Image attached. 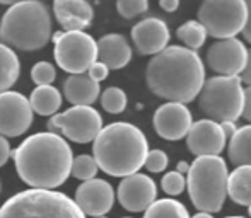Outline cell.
Masks as SVG:
<instances>
[{
  "label": "cell",
  "mask_w": 251,
  "mask_h": 218,
  "mask_svg": "<svg viewBox=\"0 0 251 218\" xmlns=\"http://www.w3.org/2000/svg\"><path fill=\"white\" fill-rule=\"evenodd\" d=\"M29 104L33 112L41 116H53L62 106V96L53 86H40L31 92Z\"/></svg>",
  "instance_id": "603a6c76"
},
{
  "label": "cell",
  "mask_w": 251,
  "mask_h": 218,
  "mask_svg": "<svg viewBox=\"0 0 251 218\" xmlns=\"http://www.w3.org/2000/svg\"><path fill=\"white\" fill-rule=\"evenodd\" d=\"M176 36L185 44V48H188L192 51H197L199 48L203 46L205 40H207V33H205L203 26L199 21H186V22H183L176 29Z\"/></svg>",
  "instance_id": "484cf974"
},
{
  "label": "cell",
  "mask_w": 251,
  "mask_h": 218,
  "mask_svg": "<svg viewBox=\"0 0 251 218\" xmlns=\"http://www.w3.org/2000/svg\"><path fill=\"white\" fill-rule=\"evenodd\" d=\"M168 164H169V159H168V155H166V152H162V150H159V149H154V150H149V153H147L144 167L149 172H152V174H159V172L166 171Z\"/></svg>",
  "instance_id": "1f68e13d"
},
{
  "label": "cell",
  "mask_w": 251,
  "mask_h": 218,
  "mask_svg": "<svg viewBox=\"0 0 251 218\" xmlns=\"http://www.w3.org/2000/svg\"><path fill=\"white\" fill-rule=\"evenodd\" d=\"M221 125V130L222 133H224L226 140H229L232 135L236 133V130H238V126H236V123H231V121H226V123H219Z\"/></svg>",
  "instance_id": "74e56055"
},
{
  "label": "cell",
  "mask_w": 251,
  "mask_h": 218,
  "mask_svg": "<svg viewBox=\"0 0 251 218\" xmlns=\"http://www.w3.org/2000/svg\"><path fill=\"white\" fill-rule=\"evenodd\" d=\"M53 14L60 26L67 31H82L94 19L91 3L84 0H56L53 3Z\"/></svg>",
  "instance_id": "ac0fdd59"
},
{
  "label": "cell",
  "mask_w": 251,
  "mask_h": 218,
  "mask_svg": "<svg viewBox=\"0 0 251 218\" xmlns=\"http://www.w3.org/2000/svg\"><path fill=\"white\" fill-rule=\"evenodd\" d=\"M192 218H214V215H210V213H203V212H199L195 213Z\"/></svg>",
  "instance_id": "60d3db41"
},
{
  "label": "cell",
  "mask_w": 251,
  "mask_h": 218,
  "mask_svg": "<svg viewBox=\"0 0 251 218\" xmlns=\"http://www.w3.org/2000/svg\"><path fill=\"white\" fill-rule=\"evenodd\" d=\"M248 212H250V217H251V206H250V208H248Z\"/></svg>",
  "instance_id": "7bdbcfd3"
},
{
  "label": "cell",
  "mask_w": 251,
  "mask_h": 218,
  "mask_svg": "<svg viewBox=\"0 0 251 218\" xmlns=\"http://www.w3.org/2000/svg\"><path fill=\"white\" fill-rule=\"evenodd\" d=\"M241 118L251 123V86L245 89V103H243V112Z\"/></svg>",
  "instance_id": "836d02e7"
},
{
  "label": "cell",
  "mask_w": 251,
  "mask_h": 218,
  "mask_svg": "<svg viewBox=\"0 0 251 218\" xmlns=\"http://www.w3.org/2000/svg\"><path fill=\"white\" fill-rule=\"evenodd\" d=\"M227 159L234 167L251 165V125H245L236 130L229 138Z\"/></svg>",
  "instance_id": "7402d4cb"
},
{
  "label": "cell",
  "mask_w": 251,
  "mask_h": 218,
  "mask_svg": "<svg viewBox=\"0 0 251 218\" xmlns=\"http://www.w3.org/2000/svg\"><path fill=\"white\" fill-rule=\"evenodd\" d=\"M75 205L84 215L106 217V213L115 205V189L104 179H91L77 188Z\"/></svg>",
  "instance_id": "2e32d148"
},
{
  "label": "cell",
  "mask_w": 251,
  "mask_h": 218,
  "mask_svg": "<svg viewBox=\"0 0 251 218\" xmlns=\"http://www.w3.org/2000/svg\"><path fill=\"white\" fill-rule=\"evenodd\" d=\"M33 125V109L29 99L21 92L7 90L0 94V136L16 138Z\"/></svg>",
  "instance_id": "8fae6325"
},
{
  "label": "cell",
  "mask_w": 251,
  "mask_h": 218,
  "mask_svg": "<svg viewBox=\"0 0 251 218\" xmlns=\"http://www.w3.org/2000/svg\"><path fill=\"white\" fill-rule=\"evenodd\" d=\"M98 171L100 169H98V164L93 159V155H77L72 160V169H70L74 177L82 182L91 181V179L96 177Z\"/></svg>",
  "instance_id": "83f0119b"
},
{
  "label": "cell",
  "mask_w": 251,
  "mask_h": 218,
  "mask_svg": "<svg viewBox=\"0 0 251 218\" xmlns=\"http://www.w3.org/2000/svg\"><path fill=\"white\" fill-rule=\"evenodd\" d=\"M146 82L151 92L157 97L186 106L199 97L203 87V60L197 51L173 44L149 60Z\"/></svg>",
  "instance_id": "6da1fadb"
},
{
  "label": "cell",
  "mask_w": 251,
  "mask_h": 218,
  "mask_svg": "<svg viewBox=\"0 0 251 218\" xmlns=\"http://www.w3.org/2000/svg\"><path fill=\"white\" fill-rule=\"evenodd\" d=\"M246 9H248V17H246L245 29H243V38H245L248 43H251V0L246 2Z\"/></svg>",
  "instance_id": "8d00e7d4"
},
{
  "label": "cell",
  "mask_w": 251,
  "mask_h": 218,
  "mask_svg": "<svg viewBox=\"0 0 251 218\" xmlns=\"http://www.w3.org/2000/svg\"><path fill=\"white\" fill-rule=\"evenodd\" d=\"M9 157H10V145L3 136H0V167H3L7 164Z\"/></svg>",
  "instance_id": "e575fe53"
},
{
  "label": "cell",
  "mask_w": 251,
  "mask_h": 218,
  "mask_svg": "<svg viewBox=\"0 0 251 218\" xmlns=\"http://www.w3.org/2000/svg\"><path fill=\"white\" fill-rule=\"evenodd\" d=\"M227 196L239 206H251V165H239L229 172Z\"/></svg>",
  "instance_id": "44dd1931"
},
{
  "label": "cell",
  "mask_w": 251,
  "mask_h": 218,
  "mask_svg": "<svg viewBox=\"0 0 251 218\" xmlns=\"http://www.w3.org/2000/svg\"><path fill=\"white\" fill-rule=\"evenodd\" d=\"M226 143L227 140L221 125L207 118L193 121L186 135V147L195 157H219L224 152Z\"/></svg>",
  "instance_id": "9a60e30c"
},
{
  "label": "cell",
  "mask_w": 251,
  "mask_h": 218,
  "mask_svg": "<svg viewBox=\"0 0 251 218\" xmlns=\"http://www.w3.org/2000/svg\"><path fill=\"white\" fill-rule=\"evenodd\" d=\"M53 56L62 70L70 75H80L98 62L96 40L84 31H67L55 41Z\"/></svg>",
  "instance_id": "9c48e42d"
},
{
  "label": "cell",
  "mask_w": 251,
  "mask_h": 218,
  "mask_svg": "<svg viewBox=\"0 0 251 218\" xmlns=\"http://www.w3.org/2000/svg\"><path fill=\"white\" fill-rule=\"evenodd\" d=\"M226 218H246V217H238V215H234V217H226Z\"/></svg>",
  "instance_id": "b9f144b4"
},
{
  "label": "cell",
  "mask_w": 251,
  "mask_h": 218,
  "mask_svg": "<svg viewBox=\"0 0 251 218\" xmlns=\"http://www.w3.org/2000/svg\"><path fill=\"white\" fill-rule=\"evenodd\" d=\"M118 201L132 213L146 212L157 198V184L147 174H132L118 184Z\"/></svg>",
  "instance_id": "5bb4252c"
},
{
  "label": "cell",
  "mask_w": 251,
  "mask_h": 218,
  "mask_svg": "<svg viewBox=\"0 0 251 218\" xmlns=\"http://www.w3.org/2000/svg\"><path fill=\"white\" fill-rule=\"evenodd\" d=\"M197 16L207 36L221 41L243 33L248 9L245 0H205L200 3Z\"/></svg>",
  "instance_id": "ba28073f"
},
{
  "label": "cell",
  "mask_w": 251,
  "mask_h": 218,
  "mask_svg": "<svg viewBox=\"0 0 251 218\" xmlns=\"http://www.w3.org/2000/svg\"><path fill=\"white\" fill-rule=\"evenodd\" d=\"M248 60V48L238 38L215 41L207 50V65L217 75L239 77Z\"/></svg>",
  "instance_id": "7c38bea8"
},
{
  "label": "cell",
  "mask_w": 251,
  "mask_h": 218,
  "mask_svg": "<svg viewBox=\"0 0 251 218\" xmlns=\"http://www.w3.org/2000/svg\"><path fill=\"white\" fill-rule=\"evenodd\" d=\"M144 213V218H192L186 206L173 198L155 199Z\"/></svg>",
  "instance_id": "d4e9b609"
},
{
  "label": "cell",
  "mask_w": 251,
  "mask_h": 218,
  "mask_svg": "<svg viewBox=\"0 0 251 218\" xmlns=\"http://www.w3.org/2000/svg\"><path fill=\"white\" fill-rule=\"evenodd\" d=\"M239 79H241V82H243V84H246L248 87L251 86V50H248V60H246L245 70L241 72Z\"/></svg>",
  "instance_id": "d590c367"
},
{
  "label": "cell",
  "mask_w": 251,
  "mask_h": 218,
  "mask_svg": "<svg viewBox=\"0 0 251 218\" xmlns=\"http://www.w3.org/2000/svg\"><path fill=\"white\" fill-rule=\"evenodd\" d=\"M149 142L139 126L116 121L104 126L93 142L98 169L113 177H128L144 167Z\"/></svg>",
  "instance_id": "3957f363"
},
{
  "label": "cell",
  "mask_w": 251,
  "mask_h": 218,
  "mask_svg": "<svg viewBox=\"0 0 251 218\" xmlns=\"http://www.w3.org/2000/svg\"><path fill=\"white\" fill-rule=\"evenodd\" d=\"M21 181L31 189H51L62 186L72 169V149L55 133H36L26 138L12 152Z\"/></svg>",
  "instance_id": "7a4b0ae2"
},
{
  "label": "cell",
  "mask_w": 251,
  "mask_h": 218,
  "mask_svg": "<svg viewBox=\"0 0 251 218\" xmlns=\"http://www.w3.org/2000/svg\"><path fill=\"white\" fill-rule=\"evenodd\" d=\"M227 162L219 157H195L186 174L193 206L203 213H219L227 199Z\"/></svg>",
  "instance_id": "5b68a950"
},
{
  "label": "cell",
  "mask_w": 251,
  "mask_h": 218,
  "mask_svg": "<svg viewBox=\"0 0 251 218\" xmlns=\"http://www.w3.org/2000/svg\"><path fill=\"white\" fill-rule=\"evenodd\" d=\"M116 10L125 19H133L149 10V2L147 0H120L116 2Z\"/></svg>",
  "instance_id": "f546056e"
},
{
  "label": "cell",
  "mask_w": 251,
  "mask_h": 218,
  "mask_svg": "<svg viewBox=\"0 0 251 218\" xmlns=\"http://www.w3.org/2000/svg\"><path fill=\"white\" fill-rule=\"evenodd\" d=\"M168 24L159 17H146L132 27V41L140 55H157L169 46Z\"/></svg>",
  "instance_id": "e0dca14e"
},
{
  "label": "cell",
  "mask_w": 251,
  "mask_h": 218,
  "mask_svg": "<svg viewBox=\"0 0 251 218\" xmlns=\"http://www.w3.org/2000/svg\"><path fill=\"white\" fill-rule=\"evenodd\" d=\"M108 73H109V68L106 65H102L101 62L93 63V65H91V68L87 70V77H89V79H93L94 82H98V84H100L101 80H104L106 77H108Z\"/></svg>",
  "instance_id": "d6a6232c"
},
{
  "label": "cell",
  "mask_w": 251,
  "mask_h": 218,
  "mask_svg": "<svg viewBox=\"0 0 251 218\" xmlns=\"http://www.w3.org/2000/svg\"><path fill=\"white\" fill-rule=\"evenodd\" d=\"M199 109L215 123H236L241 118L245 89L239 77L215 75L205 79L199 94Z\"/></svg>",
  "instance_id": "52a82bcc"
},
{
  "label": "cell",
  "mask_w": 251,
  "mask_h": 218,
  "mask_svg": "<svg viewBox=\"0 0 251 218\" xmlns=\"http://www.w3.org/2000/svg\"><path fill=\"white\" fill-rule=\"evenodd\" d=\"M98 46V62L106 65L109 70L125 68L132 60V46L122 34H104L96 41Z\"/></svg>",
  "instance_id": "d6986e66"
},
{
  "label": "cell",
  "mask_w": 251,
  "mask_h": 218,
  "mask_svg": "<svg viewBox=\"0 0 251 218\" xmlns=\"http://www.w3.org/2000/svg\"><path fill=\"white\" fill-rule=\"evenodd\" d=\"M94 218H106V217H94Z\"/></svg>",
  "instance_id": "ee69618b"
},
{
  "label": "cell",
  "mask_w": 251,
  "mask_h": 218,
  "mask_svg": "<svg viewBox=\"0 0 251 218\" xmlns=\"http://www.w3.org/2000/svg\"><path fill=\"white\" fill-rule=\"evenodd\" d=\"M0 218H86V215L63 193L27 189L0 206Z\"/></svg>",
  "instance_id": "8992f818"
},
{
  "label": "cell",
  "mask_w": 251,
  "mask_h": 218,
  "mask_svg": "<svg viewBox=\"0 0 251 218\" xmlns=\"http://www.w3.org/2000/svg\"><path fill=\"white\" fill-rule=\"evenodd\" d=\"M159 7H161L164 12H175V10L179 7V2L178 0H161V2H159Z\"/></svg>",
  "instance_id": "f35d334b"
},
{
  "label": "cell",
  "mask_w": 251,
  "mask_h": 218,
  "mask_svg": "<svg viewBox=\"0 0 251 218\" xmlns=\"http://www.w3.org/2000/svg\"><path fill=\"white\" fill-rule=\"evenodd\" d=\"M190 171V164L186 162V160H181V162H178V169H176V172H179V174H188Z\"/></svg>",
  "instance_id": "ab89813d"
},
{
  "label": "cell",
  "mask_w": 251,
  "mask_h": 218,
  "mask_svg": "<svg viewBox=\"0 0 251 218\" xmlns=\"http://www.w3.org/2000/svg\"><path fill=\"white\" fill-rule=\"evenodd\" d=\"M48 130L75 143H89L102 130V118L93 106H72L65 112L53 114Z\"/></svg>",
  "instance_id": "30bf717a"
},
{
  "label": "cell",
  "mask_w": 251,
  "mask_h": 218,
  "mask_svg": "<svg viewBox=\"0 0 251 218\" xmlns=\"http://www.w3.org/2000/svg\"><path fill=\"white\" fill-rule=\"evenodd\" d=\"M123 218H132V217H123Z\"/></svg>",
  "instance_id": "f6af8a7d"
},
{
  "label": "cell",
  "mask_w": 251,
  "mask_h": 218,
  "mask_svg": "<svg viewBox=\"0 0 251 218\" xmlns=\"http://www.w3.org/2000/svg\"><path fill=\"white\" fill-rule=\"evenodd\" d=\"M100 84L93 79L80 73V75H70L63 84V94L67 101L74 106H91L100 97Z\"/></svg>",
  "instance_id": "ffe728a7"
},
{
  "label": "cell",
  "mask_w": 251,
  "mask_h": 218,
  "mask_svg": "<svg viewBox=\"0 0 251 218\" xmlns=\"http://www.w3.org/2000/svg\"><path fill=\"white\" fill-rule=\"evenodd\" d=\"M161 188L166 195L179 196L186 188V175L179 174V172H176V171L168 172V174H164V177L161 179Z\"/></svg>",
  "instance_id": "f1b7e54d"
},
{
  "label": "cell",
  "mask_w": 251,
  "mask_h": 218,
  "mask_svg": "<svg viewBox=\"0 0 251 218\" xmlns=\"http://www.w3.org/2000/svg\"><path fill=\"white\" fill-rule=\"evenodd\" d=\"M126 94L120 87H108L104 92L101 94V106L109 114H120L125 111L126 108Z\"/></svg>",
  "instance_id": "4316f807"
},
{
  "label": "cell",
  "mask_w": 251,
  "mask_h": 218,
  "mask_svg": "<svg viewBox=\"0 0 251 218\" xmlns=\"http://www.w3.org/2000/svg\"><path fill=\"white\" fill-rule=\"evenodd\" d=\"M152 125L161 138L168 142H178V140L186 138L193 125V118L185 104L166 103L155 109Z\"/></svg>",
  "instance_id": "4fadbf2b"
},
{
  "label": "cell",
  "mask_w": 251,
  "mask_h": 218,
  "mask_svg": "<svg viewBox=\"0 0 251 218\" xmlns=\"http://www.w3.org/2000/svg\"><path fill=\"white\" fill-rule=\"evenodd\" d=\"M21 73V63L14 50L0 43V94L7 92L17 82Z\"/></svg>",
  "instance_id": "cb8c5ba5"
},
{
  "label": "cell",
  "mask_w": 251,
  "mask_h": 218,
  "mask_svg": "<svg viewBox=\"0 0 251 218\" xmlns=\"http://www.w3.org/2000/svg\"><path fill=\"white\" fill-rule=\"evenodd\" d=\"M51 38V19L41 2H17L7 9L0 22V40L10 50L36 51Z\"/></svg>",
  "instance_id": "277c9868"
},
{
  "label": "cell",
  "mask_w": 251,
  "mask_h": 218,
  "mask_svg": "<svg viewBox=\"0 0 251 218\" xmlns=\"http://www.w3.org/2000/svg\"><path fill=\"white\" fill-rule=\"evenodd\" d=\"M55 77H56L55 66L48 62H38L36 65L31 68V79H33V82L36 84L38 87L40 86H51V82L55 80Z\"/></svg>",
  "instance_id": "4dcf8cb0"
}]
</instances>
